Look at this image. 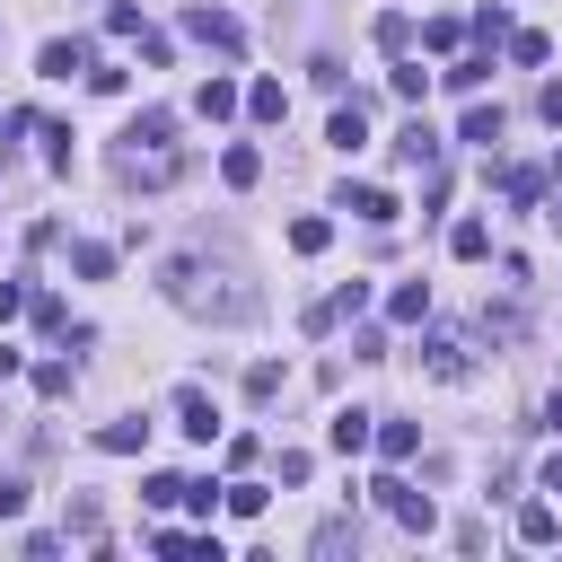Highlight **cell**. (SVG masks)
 Here are the masks:
<instances>
[{
    "label": "cell",
    "instance_id": "obj_1",
    "mask_svg": "<svg viewBox=\"0 0 562 562\" xmlns=\"http://www.w3.org/2000/svg\"><path fill=\"white\" fill-rule=\"evenodd\" d=\"M167 299H184L193 316H220V325H246V316H255V290L202 272V255H176V263H167Z\"/></svg>",
    "mask_w": 562,
    "mask_h": 562
},
{
    "label": "cell",
    "instance_id": "obj_2",
    "mask_svg": "<svg viewBox=\"0 0 562 562\" xmlns=\"http://www.w3.org/2000/svg\"><path fill=\"white\" fill-rule=\"evenodd\" d=\"M369 492H378V509H386L395 527H413V536H430V527H439V509H430V492H413L404 474H378Z\"/></svg>",
    "mask_w": 562,
    "mask_h": 562
},
{
    "label": "cell",
    "instance_id": "obj_3",
    "mask_svg": "<svg viewBox=\"0 0 562 562\" xmlns=\"http://www.w3.org/2000/svg\"><path fill=\"white\" fill-rule=\"evenodd\" d=\"M184 35H193V44H211V53H237V44H246V26H237L228 9H211V0H202V9H184Z\"/></svg>",
    "mask_w": 562,
    "mask_h": 562
},
{
    "label": "cell",
    "instance_id": "obj_4",
    "mask_svg": "<svg viewBox=\"0 0 562 562\" xmlns=\"http://www.w3.org/2000/svg\"><path fill=\"white\" fill-rule=\"evenodd\" d=\"M167 413H176V430H184V439H202V448L220 439V404H211L202 386H176V404H167Z\"/></svg>",
    "mask_w": 562,
    "mask_h": 562
},
{
    "label": "cell",
    "instance_id": "obj_5",
    "mask_svg": "<svg viewBox=\"0 0 562 562\" xmlns=\"http://www.w3.org/2000/svg\"><path fill=\"white\" fill-rule=\"evenodd\" d=\"M342 211H360L369 228H395V220H404V202H395L386 184H342Z\"/></svg>",
    "mask_w": 562,
    "mask_h": 562
},
{
    "label": "cell",
    "instance_id": "obj_6",
    "mask_svg": "<svg viewBox=\"0 0 562 562\" xmlns=\"http://www.w3.org/2000/svg\"><path fill=\"white\" fill-rule=\"evenodd\" d=\"M422 360H430V378H474V342L465 334H430Z\"/></svg>",
    "mask_w": 562,
    "mask_h": 562
},
{
    "label": "cell",
    "instance_id": "obj_7",
    "mask_svg": "<svg viewBox=\"0 0 562 562\" xmlns=\"http://www.w3.org/2000/svg\"><path fill=\"white\" fill-rule=\"evenodd\" d=\"M369 430H378V413H360V404H342V413L325 422V439H334L342 457H360V448H369Z\"/></svg>",
    "mask_w": 562,
    "mask_h": 562
},
{
    "label": "cell",
    "instance_id": "obj_8",
    "mask_svg": "<svg viewBox=\"0 0 562 562\" xmlns=\"http://www.w3.org/2000/svg\"><path fill=\"white\" fill-rule=\"evenodd\" d=\"M237 105H246V97H237V79H202V88H193V114H202V123H228Z\"/></svg>",
    "mask_w": 562,
    "mask_h": 562
},
{
    "label": "cell",
    "instance_id": "obj_9",
    "mask_svg": "<svg viewBox=\"0 0 562 562\" xmlns=\"http://www.w3.org/2000/svg\"><path fill=\"white\" fill-rule=\"evenodd\" d=\"M395 158H404V167H439V132H430V123L413 114V123L395 132Z\"/></svg>",
    "mask_w": 562,
    "mask_h": 562
},
{
    "label": "cell",
    "instance_id": "obj_10",
    "mask_svg": "<svg viewBox=\"0 0 562 562\" xmlns=\"http://www.w3.org/2000/svg\"><path fill=\"white\" fill-rule=\"evenodd\" d=\"M369 448H378L386 465H404V457L422 448V430H413V422H386V413H378V430H369Z\"/></svg>",
    "mask_w": 562,
    "mask_h": 562
},
{
    "label": "cell",
    "instance_id": "obj_11",
    "mask_svg": "<svg viewBox=\"0 0 562 562\" xmlns=\"http://www.w3.org/2000/svg\"><path fill=\"white\" fill-rule=\"evenodd\" d=\"M35 70H44V79H70V70H88V44H70V35H53V44L35 53Z\"/></svg>",
    "mask_w": 562,
    "mask_h": 562
},
{
    "label": "cell",
    "instance_id": "obj_12",
    "mask_svg": "<svg viewBox=\"0 0 562 562\" xmlns=\"http://www.w3.org/2000/svg\"><path fill=\"white\" fill-rule=\"evenodd\" d=\"M325 140H334V149H360V140H369V105H360V97H351V105H334Z\"/></svg>",
    "mask_w": 562,
    "mask_h": 562
},
{
    "label": "cell",
    "instance_id": "obj_13",
    "mask_svg": "<svg viewBox=\"0 0 562 562\" xmlns=\"http://www.w3.org/2000/svg\"><path fill=\"white\" fill-rule=\"evenodd\" d=\"M553 536H562V509L553 501H527L518 509V544H553Z\"/></svg>",
    "mask_w": 562,
    "mask_h": 562
},
{
    "label": "cell",
    "instance_id": "obj_14",
    "mask_svg": "<svg viewBox=\"0 0 562 562\" xmlns=\"http://www.w3.org/2000/svg\"><path fill=\"white\" fill-rule=\"evenodd\" d=\"M448 255H457V263H483V255H492V228H483V220H457V228H448Z\"/></svg>",
    "mask_w": 562,
    "mask_h": 562
},
{
    "label": "cell",
    "instance_id": "obj_15",
    "mask_svg": "<svg viewBox=\"0 0 562 562\" xmlns=\"http://www.w3.org/2000/svg\"><path fill=\"white\" fill-rule=\"evenodd\" d=\"M70 272H79V281H105V272H114V246H105V237H79V246H70Z\"/></svg>",
    "mask_w": 562,
    "mask_h": 562
},
{
    "label": "cell",
    "instance_id": "obj_16",
    "mask_svg": "<svg viewBox=\"0 0 562 562\" xmlns=\"http://www.w3.org/2000/svg\"><path fill=\"white\" fill-rule=\"evenodd\" d=\"M97 448H105V457H140V448H149V422H105Z\"/></svg>",
    "mask_w": 562,
    "mask_h": 562
},
{
    "label": "cell",
    "instance_id": "obj_17",
    "mask_svg": "<svg viewBox=\"0 0 562 562\" xmlns=\"http://www.w3.org/2000/svg\"><path fill=\"white\" fill-rule=\"evenodd\" d=\"M246 114H255V123H281V114H290L281 79H255V88H246Z\"/></svg>",
    "mask_w": 562,
    "mask_h": 562
},
{
    "label": "cell",
    "instance_id": "obj_18",
    "mask_svg": "<svg viewBox=\"0 0 562 562\" xmlns=\"http://www.w3.org/2000/svg\"><path fill=\"white\" fill-rule=\"evenodd\" d=\"M386 316H395V325H422V316H430V281H404V290L386 299Z\"/></svg>",
    "mask_w": 562,
    "mask_h": 562
},
{
    "label": "cell",
    "instance_id": "obj_19",
    "mask_svg": "<svg viewBox=\"0 0 562 562\" xmlns=\"http://www.w3.org/2000/svg\"><path fill=\"white\" fill-rule=\"evenodd\" d=\"M457 140H483V149H492V140H501V105H465V123H457Z\"/></svg>",
    "mask_w": 562,
    "mask_h": 562
},
{
    "label": "cell",
    "instance_id": "obj_20",
    "mask_svg": "<svg viewBox=\"0 0 562 562\" xmlns=\"http://www.w3.org/2000/svg\"><path fill=\"white\" fill-rule=\"evenodd\" d=\"M325 246H334V228H325L316 211H307V220H290V255H325Z\"/></svg>",
    "mask_w": 562,
    "mask_h": 562
},
{
    "label": "cell",
    "instance_id": "obj_21",
    "mask_svg": "<svg viewBox=\"0 0 562 562\" xmlns=\"http://www.w3.org/2000/svg\"><path fill=\"white\" fill-rule=\"evenodd\" d=\"M70 386H79V360H44L35 369V395H70Z\"/></svg>",
    "mask_w": 562,
    "mask_h": 562
},
{
    "label": "cell",
    "instance_id": "obj_22",
    "mask_svg": "<svg viewBox=\"0 0 562 562\" xmlns=\"http://www.w3.org/2000/svg\"><path fill=\"white\" fill-rule=\"evenodd\" d=\"M386 79H395V97H404V105H422V88H430V70H422V61H395Z\"/></svg>",
    "mask_w": 562,
    "mask_h": 562
},
{
    "label": "cell",
    "instance_id": "obj_23",
    "mask_svg": "<svg viewBox=\"0 0 562 562\" xmlns=\"http://www.w3.org/2000/svg\"><path fill=\"white\" fill-rule=\"evenodd\" d=\"M123 140H176V114H167V105H149V114H140Z\"/></svg>",
    "mask_w": 562,
    "mask_h": 562
},
{
    "label": "cell",
    "instance_id": "obj_24",
    "mask_svg": "<svg viewBox=\"0 0 562 562\" xmlns=\"http://www.w3.org/2000/svg\"><path fill=\"white\" fill-rule=\"evenodd\" d=\"M220 176H228V184H255V176H263V158H255V149H246V140H237V149H228V158H220Z\"/></svg>",
    "mask_w": 562,
    "mask_h": 562
},
{
    "label": "cell",
    "instance_id": "obj_25",
    "mask_svg": "<svg viewBox=\"0 0 562 562\" xmlns=\"http://www.w3.org/2000/svg\"><path fill=\"white\" fill-rule=\"evenodd\" d=\"M501 193H509V202H518V211H527V202H536V193H544V176H536V167H509V176H501Z\"/></svg>",
    "mask_w": 562,
    "mask_h": 562
},
{
    "label": "cell",
    "instance_id": "obj_26",
    "mask_svg": "<svg viewBox=\"0 0 562 562\" xmlns=\"http://www.w3.org/2000/svg\"><path fill=\"white\" fill-rule=\"evenodd\" d=\"M246 395L272 404V395H281V360H255V369H246Z\"/></svg>",
    "mask_w": 562,
    "mask_h": 562
},
{
    "label": "cell",
    "instance_id": "obj_27",
    "mask_svg": "<svg viewBox=\"0 0 562 562\" xmlns=\"http://www.w3.org/2000/svg\"><path fill=\"white\" fill-rule=\"evenodd\" d=\"M378 44H386V53H404V44H413V18H404V9H386V18H378Z\"/></svg>",
    "mask_w": 562,
    "mask_h": 562
},
{
    "label": "cell",
    "instance_id": "obj_28",
    "mask_svg": "<svg viewBox=\"0 0 562 562\" xmlns=\"http://www.w3.org/2000/svg\"><path fill=\"white\" fill-rule=\"evenodd\" d=\"M483 79H492V61H483V53H474V61H448V88H465V97H474Z\"/></svg>",
    "mask_w": 562,
    "mask_h": 562
},
{
    "label": "cell",
    "instance_id": "obj_29",
    "mask_svg": "<svg viewBox=\"0 0 562 562\" xmlns=\"http://www.w3.org/2000/svg\"><path fill=\"white\" fill-rule=\"evenodd\" d=\"M140 501H149V509H176V501H184V474H149V492H140Z\"/></svg>",
    "mask_w": 562,
    "mask_h": 562
},
{
    "label": "cell",
    "instance_id": "obj_30",
    "mask_svg": "<svg viewBox=\"0 0 562 562\" xmlns=\"http://www.w3.org/2000/svg\"><path fill=\"white\" fill-rule=\"evenodd\" d=\"M325 307H334V316H360V307H369V281H342V290H334Z\"/></svg>",
    "mask_w": 562,
    "mask_h": 562
},
{
    "label": "cell",
    "instance_id": "obj_31",
    "mask_svg": "<svg viewBox=\"0 0 562 562\" xmlns=\"http://www.w3.org/2000/svg\"><path fill=\"white\" fill-rule=\"evenodd\" d=\"M220 492H228V483H184V509H193V518H211V509H220Z\"/></svg>",
    "mask_w": 562,
    "mask_h": 562
},
{
    "label": "cell",
    "instance_id": "obj_32",
    "mask_svg": "<svg viewBox=\"0 0 562 562\" xmlns=\"http://www.w3.org/2000/svg\"><path fill=\"white\" fill-rule=\"evenodd\" d=\"M220 501H228V509H237V518H255V509H263V483H228V492H220Z\"/></svg>",
    "mask_w": 562,
    "mask_h": 562
},
{
    "label": "cell",
    "instance_id": "obj_33",
    "mask_svg": "<svg viewBox=\"0 0 562 562\" xmlns=\"http://www.w3.org/2000/svg\"><path fill=\"white\" fill-rule=\"evenodd\" d=\"M536 114H544V123H562V79H544V88H536Z\"/></svg>",
    "mask_w": 562,
    "mask_h": 562
},
{
    "label": "cell",
    "instance_id": "obj_34",
    "mask_svg": "<svg viewBox=\"0 0 562 562\" xmlns=\"http://www.w3.org/2000/svg\"><path fill=\"white\" fill-rule=\"evenodd\" d=\"M18 509H26V483H18V474H0V518H18Z\"/></svg>",
    "mask_w": 562,
    "mask_h": 562
},
{
    "label": "cell",
    "instance_id": "obj_35",
    "mask_svg": "<svg viewBox=\"0 0 562 562\" xmlns=\"http://www.w3.org/2000/svg\"><path fill=\"white\" fill-rule=\"evenodd\" d=\"M18 307H26V290H18V281H0V325H9Z\"/></svg>",
    "mask_w": 562,
    "mask_h": 562
},
{
    "label": "cell",
    "instance_id": "obj_36",
    "mask_svg": "<svg viewBox=\"0 0 562 562\" xmlns=\"http://www.w3.org/2000/svg\"><path fill=\"white\" fill-rule=\"evenodd\" d=\"M544 501H553V509H562V457H553V465H544Z\"/></svg>",
    "mask_w": 562,
    "mask_h": 562
},
{
    "label": "cell",
    "instance_id": "obj_37",
    "mask_svg": "<svg viewBox=\"0 0 562 562\" xmlns=\"http://www.w3.org/2000/svg\"><path fill=\"white\" fill-rule=\"evenodd\" d=\"M18 369H26V360H18V351H9V342H0V378H18Z\"/></svg>",
    "mask_w": 562,
    "mask_h": 562
},
{
    "label": "cell",
    "instance_id": "obj_38",
    "mask_svg": "<svg viewBox=\"0 0 562 562\" xmlns=\"http://www.w3.org/2000/svg\"><path fill=\"white\" fill-rule=\"evenodd\" d=\"M544 422H553V430H562V395H553V404H544Z\"/></svg>",
    "mask_w": 562,
    "mask_h": 562
},
{
    "label": "cell",
    "instance_id": "obj_39",
    "mask_svg": "<svg viewBox=\"0 0 562 562\" xmlns=\"http://www.w3.org/2000/svg\"><path fill=\"white\" fill-rule=\"evenodd\" d=\"M544 220H553V228H562V202H553V211H544Z\"/></svg>",
    "mask_w": 562,
    "mask_h": 562
}]
</instances>
